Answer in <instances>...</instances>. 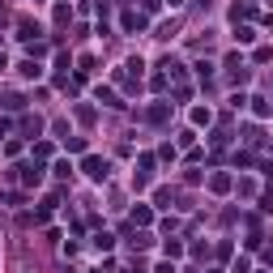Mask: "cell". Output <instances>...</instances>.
Masks as SVG:
<instances>
[{
    "label": "cell",
    "mask_w": 273,
    "mask_h": 273,
    "mask_svg": "<svg viewBox=\"0 0 273 273\" xmlns=\"http://www.w3.org/2000/svg\"><path fill=\"white\" fill-rule=\"evenodd\" d=\"M154 273H175V265H171V260H162V265L154 269Z\"/></svg>",
    "instance_id": "10"
},
{
    "label": "cell",
    "mask_w": 273,
    "mask_h": 273,
    "mask_svg": "<svg viewBox=\"0 0 273 273\" xmlns=\"http://www.w3.org/2000/svg\"><path fill=\"white\" fill-rule=\"evenodd\" d=\"M235 39H239V43H252L256 30H252V26H239V30H235Z\"/></svg>",
    "instance_id": "6"
},
{
    "label": "cell",
    "mask_w": 273,
    "mask_h": 273,
    "mask_svg": "<svg viewBox=\"0 0 273 273\" xmlns=\"http://www.w3.org/2000/svg\"><path fill=\"white\" fill-rule=\"evenodd\" d=\"M86 175H90L94 184H103L107 175H111V162H107V158H94V154H90V158H86Z\"/></svg>",
    "instance_id": "1"
},
{
    "label": "cell",
    "mask_w": 273,
    "mask_h": 273,
    "mask_svg": "<svg viewBox=\"0 0 273 273\" xmlns=\"http://www.w3.org/2000/svg\"><path fill=\"white\" fill-rule=\"evenodd\" d=\"M17 68H21V77H26V81H39L43 77V64H34V60H21Z\"/></svg>",
    "instance_id": "2"
},
{
    "label": "cell",
    "mask_w": 273,
    "mask_h": 273,
    "mask_svg": "<svg viewBox=\"0 0 273 273\" xmlns=\"http://www.w3.org/2000/svg\"><path fill=\"white\" fill-rule=\"evenodd\" d=\"M21 180L26 184H43V167H21Z\"/></svg>",
    "instance_id": "4"
},
{
    "label": "cell",
    "mask_w": 273,
    "mask_h": 273,
    "mask_svg": "<svg viewBox=\"0 0 273 273\" xmlns=\"http://www.w3.org/2000/svg\"><path fill=\"white\" fill-rule=\"evenodd\" d=\"M94 247H98V252H111L115 239H111V235H94Z\"/></svg>",
    "instance_id": "5"
},
{
    "label": "cell",
    "mask_w": 273,
    "mask_h": 273,
    "mask_svg": "<svg viewBox=\"0 0 273 273\" xmlns=\"http://www.w3.org/2000/svg\"><path fill=\"white\" fill-rule=\"evenodd\" d=\"M124 30H145V17L141 13H124Z\"/></svg>",
    "instance_id": "3"
},
{
    "label": "cell",
    "mask_w": 273,
    "mask_h": 273,
    "mask_svg": "<svg viewBox=\"0 0 273 273\" xmlns=\"http://www.w3.org/2000/svg\"><path fill=\"white\" fill-rule=\"evenodd\" d=\"M209 184H213V192H227V188H231V180H227V175H213Z\"/></svg>",
    "instance_id": "9"
},
{
    "label": "cell",
    "mask_w": 273,
    "mask_h": 273,
    "mask_svg": "<svg viewBox=\"0 0 273 273\" xmlns=\"http://www.w3.org/2000/svg\"><path fill=\"white\" fill-rule=\"evenodd\" d=\"M98 103H107V107H124V103H120V98H115V94H111V90H98Z\"/></svg>",
    "instance_id": "7"
},
{
    "label": "cell",
    "mask_w": 273,
    "mask_h": 273,
    "mask_svg": "<svg viewBox=\"0 0 273 273\" xmlns=\"http://www.w3.org/2000/svg\"><path fill=\"white\" fill-rule=\"evenodd\" d=\"M150 120H154V124H162V120H167V107H162V103H158V107H150Z\"/></svg>",
    "instance_id": "8"
}]
</instances>
